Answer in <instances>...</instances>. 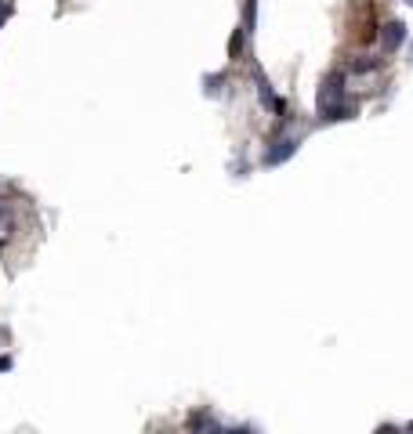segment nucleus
<instances>
[{"mask_svg": "<svg viewBox=\"0 0 413 434\" xmlns=\"http://www.w3.org/2000/svg\"><path fill=\"white\" fill-rule=\"evenodd\" d=\"M352 102L344 98V73H330L319 87V120L323 123H337L352 116Z\"/></svg>", "mask_w": 413, "mask_h": 434, "instance_id": "obj_1", "label": "nucleus"}, {"mask_svg": "<svg viewBox=\"0 0 413 434\" xmlns=\"http://www.w3.org/2000/svg\"><path fill=\"white\" fill-rule=\"evenodd\" d=\"M297 138H279V141H272L265 149V167H279V163H287V159L297 152Z\"/></svg>", "mask_w": 413, "mask_h": 434, "instance_id": "obj_2", "label": "nucleus"}, {"mask_svg": "<svg viewBox=\"0 0 413 434\" xmlns=\"http://www.w3.org/2000/svg\"><path fill=\"white\" fill-rule=\"evenodd\" d=\"M406 40V26L403 22H388L385 26V33H380V44H385V51H395Z\"/></svg>", "mask_w": 413, "mask_h": 434, "instance_id": "obj_3", "label": "nucleus"}, {"mask_svg": "<svg viewBox=\"0 0 413 434\" xmlns=\"http://www.w3.org/2000/svg\"><path fill=\"white\" fill-rule=\"evenodd\" d=\"M258 91H261V105H268V109H276V112L283 109V102L276 98V91H272V87H268V84H265V80H258Z\"/></svg>", "mask_w": 413, "mask_h": 434, "instance_id": "obj_4", "label": "nucleus"}, {"mask_svg": "<svg viewBox=\"0 0 413 434\" xmlns=\"http://www.w3.org/2000/svg\"><path fill=\"white\" fill-rule=\"evenodd\" d=\"M203 84H206V87H203L206 94H221V84H225V80H221V76H206Z\"/></svg>", "mask_w": 413, "mask_h": 434, "instance_id": "obj_5", "label": "nucleus"}, {"mask_svg": "<svg viewBox=\"0 0 413 434\" xmlns=\"http://www.w3.org/2000/svg\"><path fill=\"white\" fill-rule=\"evenodd\" d=\"M254 11H258V8H254V0H247V29H254Z\"/></svg>", "mask_w": 413, "mask_h": 434, "instance_id": "obj_6", "label": "nucleus"}, {"mask_svg": "<svg viewBox=\"0 0 413 434\" xmlns=\"http://www.w3.org/2000/svg\"><path fill=\"white\" fill-rule=\"evenodd\" d=\"M8 15H11V0H0V22H4Z\"/></svg>", "mask_w": 413, "mask_h": 434, "instance_id": "obj_7", "label": "nucleus"}, {"mask_svg": "<svg viewBox=\"0 0 413 434\" xmlns=\"http://www.w3.org/2000/svg\"><path fill=\"white\" fill-rule=\"evenodd\" d=\"M4 369H11V359H8V355L0 359V373H4Z\"/></svg>", "mask_w": 413, "mask_h": 434, "instance_id": "obj_8", "label": "nucleus"}, {"mask_svg": "<svg viewBox=\"0 0 413 434\" xmlns=\"http://www.w3.org/2000/svg\"><path fill=\"white\" fill-rule=\"evenodd\" d=\"M403 4H413V0H403Z\"/></svg>", "mask_w": 413, "mask_h": 434, "instance_id": "obj_9", "label": "nucleus"}]
</instances>
